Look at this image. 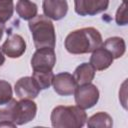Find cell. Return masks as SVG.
<instances>
[{
  "label": "cell",
  "mask_w": 128,
  "mask_h": 128,
  "mask_svg": "<svg viewBox=\"0 0 128 128\" xmlns=\"http://www.w3.org/2000/svg\"><path fill=\"white\" fill-rule=\"evenodd\" d=\"M39 92L40 88L32 77H22L15 83V93L19 99H34Z\"/></svg>",
  "instance_id": "10"
},
{
  "label": "cell",
  "mask_w": 128,
  "mask_h": 128,
  "mask_svg": "<svg viewBox=\"0 0 128 128\" xmlns=\"http://www.w3.org/2000/svg\"><path fill=\"white\" fill-rule=\"evenodd\" d=\"M4 62H5V57H4V55H3L2 48L0 47V66H2Z\"/></svg>",
  "instance_id": "23"
},
{
  "label": "cell",
  "mask_w": 128,
  "mask_h": 128,
  "mask_svg": "<svg viewBox=\"0 0 128 128\" xmlns=\"http://www.w3.org/2000/svg\"><path fill=\"white\" fill-rule=\"evenodd\" d=\"M100 32L93 27H86L69 33L65 39V48L71 54H86L102 45Z\"/></svg>",
  "instance_id": "1"
},
{
  "label": "cell",
  "mask_w": 128,
  "mask_h": 128,
  "mask_svg": "<svg viewBox=\"0 0 128 128\" xmlns=\"http://www.w3.org/2000/svg\"><path fill=\"white\" fill-rule=\"evenodd\" d=\"M95 76V69L91 66L90 63H82L80 64L74 71V79L77 85H83L87 83H91Z\"/></svg>",
  "instance_id": "14"
},
{
  "label": "cell",
  "mask_w": 128,
  "mask_h": 128,
  "mask_svg": "<svg viewBox=\"0 0 128 128\" xmlns=\"http://www.w3.org/2000/svg\"><path fill=\"white\" fill-rule=\"evenodd\" d=\"M3 32H4V24L3 23H0V40L3 36Z\"/></svg>",
  "instance_id": "24"
},
{
  "label": "cell",
  "mask_w": 128,
  "mask_h": 128,
  "mask_svg": "<svg viewBox=\"0 0 128 128\" xmlns=\"http://www.w3.org/2000/svg\"><path fill=\"white\" fill-rule=\"evenodd\" d=\"M16 127V124H14L13 122H10V121H5V120H1L0 122V127Z\"/></svg>",
  "instance_id": "22"
},
{
  "label": "cell",
  "mask_w": 128,
  "mask_h": 128,
  "mask_svg": "<svg viewBox=\"0 0 128 128\" xmlns=\"http://www.w3.org/2000/svg\"><path fill=\"white\" fill-rule=\"evenodd\" d=\"M28 26L32 34L34 45L37 49L44 47H55V28L48 17L44 15H36L34 18L29 20Z\"/></svg>",
  "instance_id": "2"
},
{
  "label": "cell",
  "mask_w": 128,
  "mask_h": 128,
  "mask_svg": "<svg viewBox=\"0 0 128 128\" xmlns=\"http://www.w3.org/2000/svg\"><path fill=\"white\" fill-rule=\"evenodd\" d=\"M123 3H126V0H123Z\"/></svg>",
  "instance_id": "25"
},
{
  "label": "cell",
  "mask_w": 128,
  "mask_h": 128,
  "mask_svg": "<svg viewBox=\"0 0 128 128\" xmlns=\"http://www.w3.org/2000/svg\"><path fill=\"white\" fill-rule=\"evenodd\" d=\"M37 5L30 0H18L16 3V12L24 20H30L37 15Z\"/></svg>",
  "instance_id": "15"
},
{
  "label": "cell",
  "mask_w": 128,
  "mask_h": 128,
  "mask_svg": "<svg viewBox=\"0 0 128 128\" xmlns=\"http://www.w3.org/2000/svg\"><path fill=\"white\" fill-rule=\"evenodd\" d=\"M54 74L51 71H34L32 78L37 84V86L40 88V90H44L50 87L52 84Z\"/></svg>",
  "instance_id": "17"
},
{
  "label": "cell",
  "mask_w": 128,
  "mask_h": 128,
  "mask_svg": "<svg viewBox=\"0 0 128 128\" xmlns=\"http://www.w3.org/2000/svg\"><path fill=\"white\" fill-rule=\"evenodd\" d=\"M113 125L112 117L105 113V112H98L94 115H92L88 121H87V126L90 128H110Z\"/></svg>",
  "instance_id": "16"
},
{
  "label": "cell",
  "mask_w": 128,
  "mask_h": 128,
  "mask_svg": "<svg viewBox=\"0 0 128 128\" xmlns=\"http://www.w3.org/2000/svg\"><path fill=\"white\" fill-rule=\"evenodd\" d=\"M74 94L77 106L82 109H89L93 107L99 100V90L91 83L77 86Z\"/></svg>",
  "instance_id": "4"
},
{
  "label": "cell",
  "mask_w": 128,
  "mask_h": 128,
  "mask_svg": "<svg viewBox=\"0 0 128 128\" xmlns=\"http://www.w3.org/2000/svg\"><path fill=\"white\" fill-rule=\"evenodd\" d=\"M113 60L114 59L112 55L105 48L100 46L92 51V55L90 57V64L95 70L102 71L110 67Z\"/></svg>",
  "instance_id": "12"
},
{
  "label": "cell",
  "mask_w": 128,
  "mask_h": 128,
  "mask_svg": "<svg viewBox=\"0 0 128 128\" xmlns=\"http://www.w3.org/2000/svg\"><path fill=\"white\" fill-rule=\"evenodd\" d=\"M12 98V87L5 80H0V105L8 102Z\"/></svg>",
  "instance_id": "20"
},
{
  "label": "cell",
  "mask_w": 128,
  "mask_h": 128,
  "mask_svg": "<svg viewBox=\"0 0 128 128\" xmlns=\"http://www.w3.org/2000/svg\"><path fill=\"white\" fill-rule=\"evenodd\" d=\"M42 8L46 17L58 21L66 16L68 3L66 0H43Z\"/></svg>",
  "instance_id": "11"
},
{
  "label": "cell",
  "mask_w": 128,
  "mask_h": 128,
  "mask_svg": "<svg viewBox=\"0 0 128 128\" xmlns=\"http://www.w3.org/2000/svg\"><path fill=\"white\" fill-rule=\"evenodd\" d=\"M1 48L6 56L10 58H18L24 54L26 43L19 34H10Z\"/></svg>",
  "instance_id": "9"
},
{
  "label": "cell",
  "mask_w": 128,
  "mask_h": 128,
  "mask_svg": "<svg viewBox=\"0 0 128 128\" xmlns=\"http://www.w3.org/2000/svg\"><path fill=\"white\" fill-rule=\"evenodd\" d=\"M56 63L54 48L44 47L37 49L31 59L33 71H51Z\"/></svg>",
  "instance_id": "5"
},
{
  "label": "cell",
  "mask_w": 128,
  "mask_h": 128,
  "mask_svg": "<svg viewBox=\"0 0 128 128\" xmlns=\"http://www.w3.org/2000/svg\"><path fill=\"white\" fill-rule=\"evenodd\" d=\"M13 0H0V23L7 22L13 15Z\"/></svg>",
  "instance_id": "19"
},
{
  "label": "cell",
  "mask_w": 128,
  "mask_h": 128,
  "mask_svg": "<svg viewBox=\"0 0 128 128\" xmlns=\"http://www.w3.org/2000/svg\"><path fill=\"white\" fill-rule=\"evenodd\" d=\"M109 0H74L75 12L80 16H93L108 8Z\"/></svg>",
  "instance_id": "6"
},
{
  "label": "cell",
  "mask_w": 128,
  "mask_h": 128,
  "mask_svg": "<svg viewBox=\"0 0 128 128\" xmlns=\"http://www.w3.org/2000/svg\"><path fill=\"white\" fill-rule=\"evenodd\" d=\"M17 102L18 101L11 98L8 102L0 105V120L10 121V122L14 121Z\"/></svg>",
  "instance_id": "18"
},
{
  "label": "cell",
  "mask_w": 128,
  "mask_h": 128,
  "mask_svg": "<svg viewBox=\"0 0 128 128\" xmlns=\"http://www.w3.org/2000/svg\"><path fill=\"white\" fill-rule=\"evenodd\" d=\"M126 3H123L122 5L119 6L117 12H116V23L118 25L124 26L127 24V8H126Z\"/></svg>",
  "instance_id": "21"
},
{
  "label": "cell",
  "mask_w": 128,
  "mask_h": 128,
  "mask_svg": "<svg viewBox=\"0 0 128 128\" xmlns=\"http://www.w3.org/2000/svg\"><path fill=\"white\" fill-rule=\"evenodd\" d=\"M37 112L36 103L31 99H20L17 102L15 117L13 123L16 125H23L34 119Z\"/></svg>",
  "instance_id": "7"
},
{
  "label": "cell",
  "mask_w": 128,
  "mask_h": 128,
  "mask_svg": "<svg viewBox=\"0 0 128 128\" xmlns=\"http://www.w3.org/2000/svg\"><path fill=\"white\" fill-rule=\"evenodd\" d=\"M51 123L56 128H80L86 120L84 109L79 106H57L52 110Z\"/></svg>",
  "instance_id": "3"
},
{
  "label": "cell",
  "mask_w": 128,
  "mask_h": 128,
  "mask_svg": "<svg viewBox=\"0 0 128 128\" xmlns=\"http://www.w3.org/2000/svg\"><path fill=\"white\" fill-rule=\"evenodd\" d=\"M103 48H105L113 57V59L120 58L124 55L126 51V44L123 38L121 37H110L105 40L104 43L101 45Z\"/></svg>",
  "instance_id": "13"
},
{
  "label": "cell",
  "mask_w": 128,
  "mask_h": 128,
  "mask_svg": "<svg viewBox=\"0 0 128 128\" xmlns=\"http://www.w3.org/2000/svg\"><path fill=\"white\" fill-rule=\"evenodd\" d=\"M52 85L54 91L61 96H69L74 94L78 86L73 75L67 72H62L57 75H54Z\"/></svg>",
  "instance_id": "8"
}]
</instances>
